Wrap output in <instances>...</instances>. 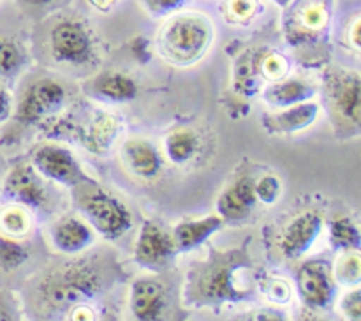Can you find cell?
Segmentation results:
<instances>
[{"label":"cell","mask_w":361,"mask_h":321,"mask_svg":"<svg viewBox=\"0 0 361 321\" xmlns=\"http://www.w3.org/2000/svg\"><path fill=\"white\" fill-rule=\"evenodd\" d=\"M108 256H83L46 272L34 286L30 302L42 314H62L88 303L115 282L118 267Z\"/></svg>","instance_id":"6da1fadb"},{"label":"cell","mask_w":361,"mask_h":321,"mask_svg":"<svg viewBox=\"0 0 361 321\" xmlns=\"http://www.w3.org/2000/svg\"><path fill=\"white\" fill-rule=\"evenodd\" d=\"M252 268L247 246L236 249H212L207 260L194 261L187 272L183 286V303L187 307H215L222 303H240L252 298V289L238 282L242 270Z\"/></svg>","instance_id":"7a4b0ae2"},{"label":"cell","mask_w":361,"mask_h":321,"mask_svg":"<svg viewBox=\"0 0 361 321\" xmlns=\"http://www.w3.org/2000/svg\"><path fill=\"white\" fill-rule=\"evenodd\" d=\"M214 34V23L208 16L201 13H178L169 18L159 32V52L175 66H192L210 49Z\"/></svg>","instance_id":"3957f363"},{"label":"cell","mask_w":361,"mask_h":321,"mask_svg":"<svg viewBox=\"0 0 361 321\" xmlns=\"http://www.w3.org/2000/svg\"><path fill=\"white\" fill-rule=\"evenodd\" d=\"M71 189L74 193L76 208L99 235L106 240H118L129 231L133 215L118 198L106 193L92 178L83 180Z\"/></svg>","instance_id":"277c9868"},{"label":"cell","mask_w":361,"mask_h":321,"mask_svg":"<svg viewBox=\"0 0 361 321\" xmlns=\"http://www.w3.org/2000/svg\"><path fill=\"white\" fill-rule=\"evenodd\" d=\"M334 16V0H291L284 6L282 30L293 46L316 42L328 34Z\"/></svg>","instance_id":"5b68a950"},{"label":"cell","mask_w":361,"mask_h":321,"mask_svg":"<svg viewBox=\"0 0 361 321\" xmlns=\"http://www.w3.org/2000/svg\"><path fill=\"white\" fill-rule=\"evenodd\" d=\"M360 74L355 71L331 69L324 76V101L331 120L341 131L360 134Z\"/></svg>","instance_id":"8992f818"},{"label":"cell","mask_w":361,"mask_h":321,"mask_svg":"<svg viewBox=\"0 0 361 321\" xmlns=\"http://www.w3.org/2000/svg\"><path fill=\"white\" fill-rule=\"evenodd\" d=\"M49 48L56 62L83 66L94 55V42L88 28L81 21L63 20L51 28Z\"/></svg>","instance_id":"52a82bcc"},{"label":"cell","mask_w":361,"mask_h":321,"mask_svg":"<svg viewBox=\"0 0 361 321\" xmlns=\"http://www.w3.org/2000/svg\"><path fill=\"white\" fill-rule=\"evenodd\" d=\"M32 166L39 175L60 186L74 187L83 180L90 178L76 161L73 152L59 145L48 143L35 148L32 154Z\"/></svg>","instance_id":"ba28073f"},{"label":"cell","mask_w":361,"mask_h":321,"mask_svg":"<svg viewBox=\"0 0 361 321\" xmlns=\"http://www.w3.org/2000/svg\"><path fill=\"white\" fill-rule=\"evenodd\" d=\"M296 289L305 305L312 309H326L337 296L331 267L323 260H309L298 268L296 274Z\"/></svg>","instance_id":"9c48e42d"},{"label":"cell","mask_w":361,"mask_h":321,"mask_svg":"<svg viewBox=\"0 0 361 321\" xmlns=\"http://www.w3.org/2000/svg\"><path fill=\"white\" fill-rule=\"evenodd\" d=\"M66 88L55 80H37L25 90L16 108V119L23 123H37L55 115L66 104Z\"/></svg>","instance_id":"30bf717a"},{"label":"cell","mask_w":361,"mask_h":321,"mask_svg":"<svg viewBox=\"0 0 361 321\" xmlns=\"http://www.w3.org/2000/svg\"><path fill=\"white\" fill-rule=\"evenodd\" d=\"M176 254L171 233L164 231L157 222L145 221L136 240L134 261L145 270L159 272L168 267Z\"/></svg>","instance_id":"8fae6325"},{"label":"cell","mask_w":361,"mask_h":321,"mask_svg":"<svg viewBox=\"0 0 361 321\" xmlns=\"http://www.w3.org/2000/svg\"><path fill=\"white\" fill-rule=\"evenodd\" d=\"M323 215L316 210H307L295 215L282 229L279 249L286 260H300L305 256L323 231Z\"/></svg>","instance_id":"7c38bea8"},{"label":"cell","mask_w":361,"mask_h":321,"mask_svg":"<svg viewBox=\"0 0 361 321\" xmlns=\"http://www.w3.org/2000/svg\"><path fill=\"white\" fill-rule=\"evenodd\" d=\"M2 196L11 203L41 210L48 203V193L41 175L30 164H18L11 169L2 187Z\"/></svg>","instance_id":"4fadbf2b"},{"label":"cell","mask_w":361,"mask_h":321,"mask_svg":"<svg viewBox=\"0 0 361 321\" xmlns=\"http://www.w3.org/2000/svg\"><path fill=\"white\" fill-rule=\"evenodd\" d=\"M168 305V295L161 281L152 277H141L133 282L129 293L130 313L136 320H161Z\"/></svg>","instance_id":"5bb4252c"},{"label":"cell","mask_w":361,"mask_h":321,"mask_svg":"<svg viewBox=\"0 0 361 321\" xmlns=\"http://www.w3.org/2000/svg\"><path fill=\"white\" fill-rule=\"evenodd\" d=\"M256 203L257 198L256 190H254V178L252 176H240L219 196L215 208L222 221L229 222V224H238L250 217Z\"/></svg>","instance_id":"9a60e30c"},{"label":"cell","mask_w":361,"mask_h":321,"mask_svg":"<svg viewBox=\"0 0 361 321\" xmlns=\"http://www.w3.org/2000/svg\"><path fill=\"white\" fill-rule=\"evenodd\" d=\"M49 240L59 253L74 256V254H81L83 250H87L94 243V231L83 219L67 215V217L59 219L51 226Z\"/></svg>","instance_id":"2e32d148"},{"label":"cell","mask_w":361,"mask_h":321,"mask_svg":"<svg viewBox=\"0 0 361 321\" xmlns=\"http://www.w3.org/2000/svg\"><path fill=\"white\" fill-rule=\"evenodd\" d=\"M319 111L321 108L317 102H298L288 108H281V111L274 115H264L263 126L270 134H295L312 126Z\"/></svg>","instance_id":"e0dca14e"},{"label":"cell","mask_w":361,"mask_h":321,"mask_svg":"<svg viewBox=\"0 0 361 321\" xmlns=\"http://www.w3.org/2000/svg\"><path fill=\"white\" fill-rule=\"evenodd\" d=\"M226 222L219 215H207L201 219H190L175 226L171 236L175 240L176 253H190L203 246L217 231L224 228Z\"/></svg>","instance_id":"ac0fdd59"},{"label":"cell","mask_w":361,"mask_h":321,"mask_svg":"<svg viewBox=\"0 0 361 321\" xmlns=\"http://www.w3.org/2000/svg\"><path fill=\"white\" fill-rule=\"evenodd\" d=\"M122 157L127 168L145 180L155 178L162 168V157L157 148L152 141L141 140V138H133L123 143Z\"/></svg>","instance_id":"d6986e66"},{"label":"cell","mask_w":361,"mask_h":321,"mask_svg":"<svg viewBox=\"0 0 361 321\" xmlns=\"http://www.w3.org/2000/svg\"><path fill=\"white\" fill-rule=\"evenodd\" d=\"M87 92L104 102L123 104L136 99L137 85L133 78L123 73H102L90 80V83L87 85Z\"/></svg>","instance_id":"ffe728a7"},{"label":"cell","mask_w":361,"mask_h":321,"mask_svg":"<svg viewBox=\"0 0 361 321\" xmlns=\"http://www.w3.org/2000/svg\"><path fill=\"white\" fill-rule=\"evenodd\" d=\"M316 94V87L309 81L300 80V78H291V80L282 78V80L274 81V85L263 92V99L275 108H288L298 102L310 101Z\"/></svg>","instance_id":"44dd1931"},{"label":"cell","mask_w":361,"mask_h":321,"mask_svg":"<svg viewBox=\"0 0 361 321\" xmlns=\"http://www.w3.org/2000/svg\"><path fill=\"white\" fill-rule=\"evenodd\" d=\"M120 133V120L111 113H99L83 134L85 147L95 154H104L115 143Z\"/></svg>","instance_id":"7402d4cb"},{"label":"cell","mask_w":361,"mask_h":321,"mask_svg":"<svg viewBox=\"0 0 361 321\" xmlns=\"http://www.w3.org/2000/svg\"><path fill=\"white\" fill-rule=\"evenodd\" d=\"M200 148L197 134L190 129L171 131L164 140V154L171 164L183 166L196 155Z\"/></svg>","instance_id":"603a6c76"},{"label":"cell","mask_w":361,"mask_h":321,"mask_svg":"<svg viewBox=\"0 0 361 321\" xmlns=\"http://www.w3.org/2000/svg\"><path fill=\"white\" fill-rule=\"evenodd\" d=\"M32 228V221L28 212L21 205H9L0 212V231L9 238H21L28 235Z\"/></svg>","instance_id":"cb8c5ba5"},{"label":"cell","mask_w":361,"mask_h":321,"mask_svg":"<svg viewBox=\"0 0 361 321\" xmlns=\"http://www.w3.org/2000/svg\"><path fill=\"white\" fill-rule=\"evenodd\" d=\"M331 247L338 250H360V229L349 217H338L330 224Z\"/></svg>","instance_id":"d4e9b609"},{"label":"cell","mask_w":361,"mask_h":321,"mask_svg":"<svg viewBox=\"0 0 361 321\" xmlns=\"http://www.w3.org/2000/svg\"><path fill=\"white\" fill-rule=\"evenodd\" d=\"M335 282L342 286H360L361 282V261L358 250H344L341 258L335 263L334 270Z\"/></svg>","instance_id":"484cf974"},{"label":"cell","mask_w":361,"mask_h":321,"mask_svg":"<svg viewBox=\"0 0 361 321\" xmlns=\"http://www.w3.org/2000/svg\"><path fill=\"white\" fill-rule=\"evenodd\" d=\"M25 66V49L14 39L0 35V78L14 76Z\"/></svg>","instance_id":"4316f807"},{"label":"cell","mask_w":361,"mask_h":321,"mask_svg":"<svg viewBox=\"0 0 361 321\" xmlns=\"http://www.w3.org/2000/svg\"><path fill=\"white\" fill-rule=\"evenodd\" d=\"M257 73L270 81H279L288 76L289 62L281 53L270 52L257 62Z\"/></svg>","instance_id":"83f0119b"},{"label":"cell","mask_w":361,"mask_h":321,"mask_svg":"<svg viewBox=\"0 0 361 321\" xmlns=\"http://www.w3.org/2000/svg\"><path fill=\"white\" fill-rule=\"evenodd\" d=\"M27 258L28 250L18 242H14V238H9V236H2L0 238V268H4V270H13V268H18L20 265H23L27 261Z\"/></svg>","instance_id":"f1b7e54d"},{"label":"cell","mask_w":361,"mask_h":321,"mask_svg":"<svg viewBox=\"0 0 361 321\" xmlns=\"http://www.w3.org/2000/svg\"><path fill=\"white\" fill-rule=\"evenodd\" d=\"M257 11H259V0H226L224 4L226 16L236 23L252 20Z\"/></svg>","instance_id":"f546056e"},{"label":"cell","mask_w":361,"mask_h":321,"mask_svg":"<svg viewBox=\"0 0 361 321\" xmlns=\"http://www.w3.org/2000/svg\"><path fill=\"white\" fill-rule=\"evenodd\" d=\"M254 190H256L257 201L264 205H274L281 198L282 183L275 175H264L257 182H254Z\"/></svg>","instance_id":"4dcf8cb0"},{"label":"cell","mask_w":361,"mask_h":321,"mask_svg":"<svg viewBox=\"0 0 361 321\" xmlns=\"http://www.w3.org/2000/svg\"><path fill=\"white\" fill-rule=\"evenodd\" d=\"M141 4L152 16L162 18L182 9L185 0H141Z\"/></svg>","instance_id":"1f68e13d"},{"label":"cell","mask_w":361,"mask_h":321,"mask_svg":"<svg viewBox=\"0 0 361 321\" xmlns=\"http://www.w3.org/2000/svg\"><path fill=\"white\" fill-rule=\"evenodd\" d=\"M341 310L348 320H361V289L358 286H353L351 291L341 300Z\"/></svg>","instance_id":"d6a6232c"},{"label":"cell","mask_w":361,"mask_h":321,"mask_svg":"<svg viewBox=\"0 0 361 321\" xmlns=\"http://www.w3.org/2000/svg\"><path fill=\"white\" fill-rule=\"evenodd\" d=\"M267 296L274 303H288L291 300V288L286 281H271L268 284Z\"/></svg>","instance_id":"836d02e7"},{"label":"cell","mask_w":361,"mask_h":321,"mask_svg":"<svg viewBox=\"0 0 361 321\" xmlns=\"http://www.w3.org/2000/svg\"><path fill=\"white\" fill-rule=\"evenodd\" d=\"M18 310L14 309V302L11 296L0 293V321L16 320Z\"/></svg>","instance_id":"e575fe53"},{"label":"cell","mask_w":361,"mask_h":321,"mask_svg":"<svg viewBox=\"0 0 361 321\" xmlns=\"http://www.w3.org/2000/svg\"><path fill=\"white\" fill-rule=\"evenodd\" d=\"M71 316L69 320L73 321H83V320H95V313L94 309H92L88 303H78V305H74L73 309H71Z\"/></svg>","instance_id":"d590c367"},{"label":"cell","mask_w":361,"mask_h":321,"mask_svg":"<svg viewBox=\"0 0 361 321\" xmlns=\"http://www.w3.org/2000/svg\"><path fill=\"white\" fill-rule=\"evenodd\" d=\"M9 113H11V95L9 92L0 85V122H4V120L7 119Z\"/></svg>","instance_id":"8d00e7d4"},{"label":"cell","mask_w":361,"mask_h":321,"mask_svg":"<svg viewBox=\"0 0 361 321\" xmlns=\"http://www.w3.org/2000/svg\"><path fill=\"white\" fill-rule=\"evenodd\" d=\"M348 41L351 42L353 48L360 49V16L353 20V23L348 28Z\"/></svg>","instance_id":"74e56055"},{"label":"cell","mask_w":361,"mask_h":321,"mask_svg":"<svg viewBox=\"0 0 361 321\" xmlns=\"http://www.w3.org/2000/svg\"><path fill=\"white\" fill-rule=\"evenodd\" d=\"M118 2L120 0H88V4H90L92 7H95L97 11H101V13H108V11H111Z\"/></svg>","instance_id":"f35d334b"},{"label":"cell","mask_w":361,"mask_h":321,"mask_svg":"<svg viewBox=\"0 0 361 321\" xmlns=\"http://www.w3.org/2000/svg\"><path fill=\"white\" fill-rule=\"evenodd\" d=\"M20 4H25V6H32V7H44L53 4L55 0H18Z\"/></svg>","instance_id":"ab89813d"},{"label":"cell","mask_w":361,"mask_h":321,"mask_svg":"<svg viewBox=\"0 0 361 321\" xmlns=\"http://www.w3.org/2000/svg\"><path fill=\"white\" fill-rule=\"evenodd\" d=\"M271 2L277 4V6H281V7H284V6H288V4L291 2V0H271Z\"/></svg>","instance_id":"60d3db41"}]
</instances>
